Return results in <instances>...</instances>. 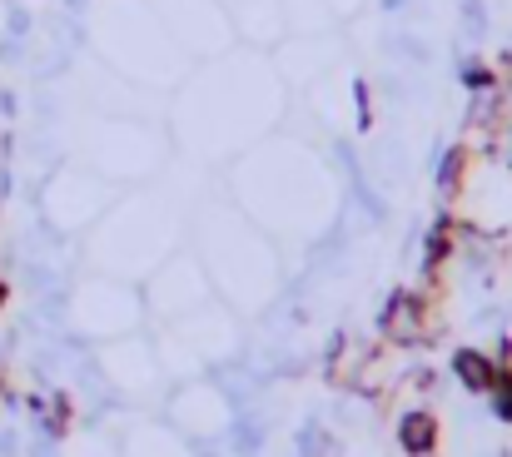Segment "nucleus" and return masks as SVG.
Segmentation results:
<instances>
[{"instance_id":"nucleus-1","label":"nucleus","mask_w":512,"mask_h":457,"mask_svg":"<svg viewBox=\"0 0 512 457\" xmlns=\"http://www.w3.org/2000/svg\"><path fill=\"white\" fill-rule=\"evenodd\" d=\"M378 328H383V338H388V343H398V348H418V343H428V338H433V308H428L423 294L398 289V294L383 304Z\"/></svg>"},{"instance_id":"nucleus-2","label":"nucleus","mask_w":512,"mask_h":457,"mask_svg":"<svg viewBox=\"0 0 512 457\" xmlns=\"http://www.w3.org/2000/svg\"><path fill=\"white\" fill-rule=\"evenodd\" d=\"M398 448L408 457H433V448H438V418L428 408H408L398 418Z\"/></svg>"},{"instance_id":"nucleus-3","label":"nucleus","mask_w":512,"mask_h":457,"mask_svg":"<svg viewBox=\"0 0 512 457\" xmlns=\"http://www.w3.org/2000/svg\"><path fill=\"white\" fill-rule=\"evenodd\" d=\"M468 125L488 140V135H498L503 125H512V105H508V90H503V80L493 85V90H478V100H473V110H468Z\"/></svg>"},{"instance_id":"nucleus-4","label":"nucleus","mask_w":512,"mask_h":457,"mask_svg":"<svg viewBox=\"0 0 512 457\" xmlns=\"http://www.w3.org/2000/svg\"><path fill=\"white\" fill-rule=\"evenodd\" d=\"M363 368H373V353L353 338H339L334 343V358H329V383L339 388H363Z\"/></svg>"},{"instance_id":"nucleus-5","label":"nucleus","mask_w":512,"mask_h":457,"mask_svg":"<svg viewBox=\"0 0 512 457\" xmlns=\"http://www.w3.org/2000/svg\"><path fill=\"white\" fill-rule=\"evenodd\" d=\"M453 373L463 378L468 393H493V383H498V363H493L488 353H478V348L453 353Z\"/></svg>"},{"instance_id":"nucleus-6","label":"nucleus","mask_w":512,"mask_h":457,"mask_svg":"<svg viewBox=\"0 0 512 457\" xmlns=\"http://www.w3.org/2000/svg\"><path fill=\"white\" fill-rule=\"evenodd\" d=\"M463 174H468V145L448 150L443 169H438V189H443V199H458V189H463Z\"/></svg>"},{"instance_id":"nucleus-7","label":"nucleus","mask_w":512,"mask_h":457,"mask_svg":"<svg viewBox=\"0 0 512 457\" xmlns=\"http://www.w3.org/2000/svg\"><path fill=\"white\" fill-rule=\"evenodd\" d=\"M70 418H75V413H70V398H65V393H55V398L45 403V423H50V433L60 438V433L70 428Z\"/></svg>"},{"instance_id":"nucleus-8","label":"nucleus","mask_w":512,"mask_h":457,"mask_svg":"<svg viewBox=\"0 0 512 457\" xmlns=\"http://www.w3.org/2000/svg\"><path fill=\"white\" fill-rule=\"evenodd\" d=\"M463 85H473V90H493V85H498V75H493L488 65H478V60H473V65H463Z\"/></svg>"},{"instance_id":"nucleus-9","label":"nucleus","mask_w":512,"mask_h":457,"mask_svg":"<svg viewBox=\"0 0 512 457\" xmlns=\"http://www.w3.org/2000/svg\"><path fill=\"white\" fill-rule=\"evenodd\" d=\"M493 393H498V413H503V418H508V423H512V378H503V373H498V383H493Z\"/></svg>"},{"instance_id":"nucleus-10","label":"nucleus","mask_w":512,"mask_h":457,"mask_svg":"<svg viewBox=\"0 0 512 457\" xmlns=\"http://www.w3.org/2000/svg\"><path fill=\"white\" fill-rule=\"evenodd\" d=\"M0 393H5V363H0Z\"/></svg>"},{"instance_id":"nucleus-11","label":"nucleus","mask_w":512,"mask_h":457,"mask_svg":"<svg viewBox=\"0 0 512 457\" xmlns=\"http://www.w3.org/2000/svg\"><path fill=\"white\" fill-rule=\"evenodd\" d=\"M0 308H5V279H0Z\"/></svg>"}]
</instances>
